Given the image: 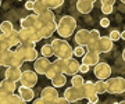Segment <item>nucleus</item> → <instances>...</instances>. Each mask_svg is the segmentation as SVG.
I'll return each mask as SVG.
<instances>
[{
  "mask_svg": "<svg viewBox=\"0 0 125 104\" xmlns=\"http://www.w3.org/2000/svg\"><path fill=\"white\" fill-rule=\"evenodd\" d=\"M99 61H100V56L97 51H93V50H86V53L82 56V63L88 64L89 67H94Z\"/></svg>",
  "mask_w": 125,
  "mask_h": 104,
  "instance_id": "13",
  "label": "nucleus"
},
{
  "mask_svg": "<svg viewBox=\"0 0 125 104\" xmlns=\"http://www.w3.org/2000/svg\"><path fill=\"white\" fill-rule=\"evenodd\" d=\"M82 86H83V93H85V99L86 100L92 99L93 96L97 95V93H96V87H94V82L86 81Z\"/></svg>",
  "mask_w": 125,
  "mask_h": 104,
  "instance_id": "22",
  "label": "nucleus"
},
{
  "mask_svg": "<svg viewBox=\"0 0 125 104\" xmlns=\"http://www.w3.org/2000/svg\"><path fill=\"white\" fill-rule=\"evenodd\" d=\"M79 65L81 64L76 61L74 57H71V58L65 60V67H64V74L65 75H70V76H72V75H75V74L79 72Z\"/></svg>",
  "mask_w": 125,
  "mask_h": 104,
  "instance_id": "14",
  "label": "nucleus"
},
{
  "mask_svg": "<svg viewBox=\"0 0 125 104\" xmlns=\"http://www.w3.org/2000/svg\"><path fill=\"white\" fill-rule=\"evenodd\" d=\"M20 25H21V28H27V29H29V28H40L39 22H38V14L33 13L24 17L20 21Z\"/></svg>",
  "mask_w": 125,
  "mask_h": 104,
  "instance_id": "15",
  "label": "nucleus"
},
{
  "mask_svg": "<svg viewBox=\"0 0 125 104\" xmlns=\"http://www.w3.org/2000/svg\"><path fill=\"white\" fill-rule=\"evenodd\" d=\"M107 92L111 95H122L125 92V79L121 76L108 78L107 79Z\"/></svg>",
  "mask_w": 125,
  "mask_h": 104,
  "instance_id": "6",
  "label": "nucleus"
},
{
  "mask_svg": "<svg viewBox=\"0 0 125 104\" xmlns=\"http://www.w3.org/2000/svg\"><path fill=\"white\" fill-rule=\"evenodd\" d=\"M54 14H53V11L52 10H46L45 13H42V14H39L38 15V22H39V25H45V24H47V22H52V21H54Z\"/></svg>",
  "mask_w": 125,
  "mask_h": 104,
  "instance_id": "24",
  "label": "nucleus"
},
{
  "mask_svg": "<svg viewBox=\"0 0 125 104\" xmlns=\"http://www.w3.org/2000/svg\"><path fill=\"white\" fill-rule=\"evenodd\" d=\"M56 103H60V104H67V103H70V101H68V100L65 99L64 96H62V97H60V96H58L57 100H56Z\"/></svg>",
  "mask_w": 125,
  "mask_h": 104,
  "instance_id": "38",
  "label": "nucleus"
},
{
  "mask_svg": "<svg viewBox=\"0 0 125 104\" xmlns=\"http://www.w3.org/2000/svg\"><path fill=\"white\" fill-rule=\"evenodd\" d=\"M120 1H121V3H124V4H125V0H120Z\"/></svg>",
  "mask_w": 125,
  "mask_h": 104,
  "instance_id": "44",
  "label": "nucleus"
},
{
  "mask_svg": "<svg viewBox=\"0 0 125 104\" xmlns=\"http://www.w3.org/2000/svg\"><path fill=\"white\" fill-rule=\"evenodd\" d=\"M110 39H111L113 42H117L118 39H121V32L118 31V29H111V32H110Z\"/></svg>",
  "mask_w": 125,
  "mask_h": 104,
  "instance_id": "33",
  "label": "nucleus"
},
{
  "mask_svg": "<svg viewBox=\"0 0 125 104\" xmlns=\"http://www.w3.org/2000/svg\"><path fill=\"white\" fill-rule=\"evenodd\" d=\"M88 101H89V103H97V101H99V96L97 95L93 96V97H92V99H89Z\"/></svg>",
  "mask_w": 125,
  "mask_h": 104,
  "instance_id": "41",
  "label": "nucleus"
},
{
  "mask_svg": "<svg viewBox=\"0 0 125 104\" xmlns=\"http://www.w3.org/2000/svg\"><path fill=\"white\" fill-rule=\"evenodd\" d=\"M89 65H88V64H83V63H82V64H81V65H79V72L81 74H86V72H89Z\"/></svg>",
  "mask_w": 125,
  "mask_h": 104,
  "instance_id": "36",
  "label": "nucleus"
},
{
  "mask_svg": "<svg viewBox=\"0 0 125 104\" xmlns=\"http://www.w3.org/2000/svg\"><path fill=\"white\" fill-rule=\"evenodd\" d=\"M74 39H75V42L78 45L86 46L90 40V31L89 29H79V31L75 33Z\"/></svg>",
  "mask_w": 125,
  "mask_h": 104,
  "instance_id": "19",
  "label": "nucleus"
},
{
  "mask_svg": "<svg viewBox=\"0 0 125 104\" xmlns=\"http://www.w3.org/2000/svg\"><path fill=\"white\" fill-rule=\"evenodd\" d=\"M122 60H124V61H125V49L122 50Z\"/></svg>",
  "mask_w": 125,
  "mask_h": 104,
  "instance_id": "43",
  "label": "nucleus"
},
{
  "mask_svg": "<svg viewBox=\"0 0 125 104\" xmlns=\"http://www.w3.org/2000/svg\"><path fill=\"white\" fill-rule=\"evenodd\" d=\"M86 47H88V50L97 51L99 54L100 53H108L114 47V42L110 39V36H100L97 40H90L86 45Z\"/></svg>",
  "mask_w": 125,
  "mask_h": 104,
  "instance_id": "4",
  "label": "nucleus"
},
{
  "mask_svg": "<svg viewBox=\"0 0 125 104\" xmlns=\"http://www.w3.org/2000/svg\"><path fill=\"white\" fill-rule=\"evenodd\" d=\"M18 95L22 97L25 103L33 101V99H35V92L32 90V87H29V86H24V85L18 86Z\"/></svg>",
  "mask_w": 125,
  "mask_h": 104,
  "instance_id": "16",
  "label": "nucleus"
},
{
  "mask_svg": "<svg viewBox=\"0 0 125 104\" xmlns=\"http://www.w3.org/2000/svg\"><path fill=\"white\" fill-rule=\"evenodd\" d=\"M14 51L17 53V56L22 60L24 63H31V61H35L38 58V50L35 47H32V46H27V45L20 43Z\"/></svg>",
  "mask_w": 125,
  "mask_h": 104,
  "instance_id": "5",
  "label": "nucleus"
},
{
  "mask_svg": "<svg viewBox=\"0 0 125 104\" xmlns=\"http://www.w3.org/2000/svg\"><path fill=\"white\" fill-rule=\"evenodd\" d=\"M121 104H125V100H122V101H121Z\"/></svg>",
  "mask_w": 125,
  "mask_h": 104,
  "instance_id": "45",
  "label": "nucleus"
},
{
  "mask_svg": "<svg viewBox=\"0 0 125 104\" xmlns=\"http://www.w3.org/2000/svg\"><path fill=\"white\" fill-rule=\"evenodd\" d=\"M90 1H93V3H94V1H96V0H90Z\"/></svg>",
  "mask_w": 125,
  "mask_h": 104,
  "instance_id": "47",
  "label": "nucleus"
},
{
  "mask_svg": "<svg viewBox=\"0 0 125 104\" xmlns=\"http://www.w3.org/2000/svg\"><path fill=\"white\" fill-rule=\"evenodd\" d=\"M18 89L17 82L10 81L7 78H4L3 81L0 82V93H14Z\"/></svg>",
  "mask_w": 125,
  "mask_h": 104,
  "instance_id": "20",
  "label": "nucleus"
},
{
  "mask_svg": "<svg viewBox=\"0 0 125 104\" xmlns=\"http://www.w3.org/2000/svg\"><path fill=\"white\" fill-rule=\"evenodd\" d=\"M0 7H1V0H0Z\"/></svg>",
  "mask_w": 125,
  "mask_h": 104,
  "instance_id": "46",
  "label": "nucleus"
},
{
  "mask_svg": "<svg viewBox=\"0 0 125 104\" xmlns=\"http://www.w3.org/2000/svg\"><path fill=\"white\" fill-rule=\"evenodd\" d=\"M13 29H14V25L11 21H3V22L0 24V31H1V33H9Z\"/></svg>",
  "mask_w": 125,
  "mask_h": 104,
  "instance_id": "29",
  "label": "nucleus"
},
{
  "mask_svg": "<svg viewBox=\"0 0 125 104\" xmlns=\"http://www.w3.org/2000/svg\"><path fill=\"white\" fill-rule=\"evenodd\" d=\"M93 74L96 75L97 79H104V81H107L108 78H110V75H111V67H110L107 63H100V61H99V63L93 67Z\"/></svg>",
  "mask_w": 125,
  "mask_h": 104,
  "instance_id": "10",
  "label": "nucleus"
},
{
  "mask_svg": "<svg viewBox=\"0 0 125 104\" xmlns=\"http://www.w3.org/2000/svg\"><path fill=\"white\" fill-rule=\"evenodd\" d=\"M86 50H88V47H86V46L78 45L75 49H74V56H76V57H82V56L86 53Z\"/></svg>",
  "mask_w": 125,
  "mask_h": 104,
  "instance_id": "32",
  "label": "nucleus"
},
{
  "mask_svg": "<svg viewBox=\"0 0 125 104\" xmlns=\"http://www.w3.org/2000/svg\"><path fill=\"white\" fill-rule=\"evenodd\" d=\"M64 97L70 101V103H76L79 100L85 99V93H83V86H71V87H67L64 90Z\"/></svg>",
  "mask_w": 125,
  "mask_h": 104,
  "instance_id": "7",
  "label": "nucleus"
},
{
  "mask_svg": "<svg viewBox=\"0 0 125 104\" xmlns=\"http://www.w3.org/2000/svg\"><path fill=\"white\" fill-rule=\"evenodd\" d=\"M6 35V39H7V42H9L10 47H17L21 42H20V35H18V31H15V29H13L11 32H9V33H4Z\"/></svg>",
  "mask_w": 125,
  "mask_h": 104,
  "instance_id": "23",
  "label": "nucleus"
},
{
  "mask_svg": "<svg viewBox=\"0 0 125 104\" xmlns=\"http://www.w3.org/2000/svg\"><path fill=\"white\" fill-rule=\"evenodd\" d=\"M18 35H20V42L22 45L32 46V47H35L36 43L43 39L42 33H40V28H29V29L21 28L18 31Z\"/></svg>",
  "mask_w": 125,
  "mask_h": 104,
  "instance_id": "1",
  "label": "nucleus"
},
{
  "mask_svg": "<svg viewBox=\"0 0 125 104\" xmlns=\"http://www.w3.org/2000/svg\"><path fill=\"white\" fill-rule=\"evenodd\" d=\"M58 92H57V87H54L53 85L52 86H46L43 87V90L40 93V97L43 100V104H52V103H56V100L58 97Z\"/></svg>",
  "mask_w": 125,
  "mask_h": 104,
  "instance_id": "9",
  "label": "nucleus"
},
{
  "mask_svg": "<svg viewBox=\"0 0 125 104\" xmlns=\"http://www.w3.org/2000/svg\"><path fill=\"white\" fill-rule=\"evenodd\" d=\"M99 38H100V32H99L97 29H92V31H90V40H97Z\"/></svg>",
  "mask_w": 125,
  "mask_h": 104,
  "instance_id": "35",
  "label": "nucleus"
},
{
  "mask_svg": "<svg viewBox=\"0 0 125 104\" xmlns=\"http://www.w3.org/2000/svg\"><path fill=\"white\" fill-rule=\"evenodd\" d=\"M4 75H6L7 79H10V81L20 82V78H21V67H14V65L6 67Z\"/></svg>",
  "mask_w": 125,
  "mask_h": 104,
  "instance_id": "17",
  "label": "nucleus"
},
{
  "mask_svg": "<svg viewBox=\"0 0 125 104\" xmlns=\"http://www.w3.org/2000/svg\"><path fill=\"white\" fill-rule=\"evenodd\" d=\"M85 83L83 82V78H82V75H78V74H75V75H72V78H71V85L72 86H82Z\"/></svg>",
  "mask_w": 125,
  "mask_h": 104,
  "instance_id": "31",
  "label": "nucleus"
},
{
  "mask_svg": "<svg viewBox=\"0 0 125 104\" xmlns=\"http://www.w3.org/2000/svg\"><path fill=\"white\" fill-rule=\"evenodd\" d=\"M47 7L50 10H56V9H60L62 4H64V0H45Z\"/></svg>",
  "mask_w": 125,
  "mask_h": 104,
  "instance_id": "30",
  "label": "nucleus"
},
{
  "mask_svg": "<svg viewBox=\"0 0 125 104\" xmlns=\"http://www.w3.org/2000/svg\"><path fill=\"white\" fill-rule=\"evenodd\" d=\"M50 81H52V85H53L54 87H62V86L67 83V75L60 72V74H57V75H54Z\"/></svg>",
  "mask_w": 125,
  "mask_h": 104,
  "instance_id": "25",
  "label": "nucleus"
},
{
  "mask_svg": "<svg viewBox=\"0 0 125 104\" xmlns=\"http://www.w3.org/2000/svg\"><path fill=\"white\" fill-rule=\"evenodd\" d=\"M76 28V21L74 17L71 15H64L60 18V21L57 22V33L60 35V38L65 39L74 35V31Z\"/></svg>",
  "mask_w": 125,
  "mask_h": 104,
  "instance_id": "3",
  "label": "nucleus"
},
{
  "mask_svg": "<svg viewBox=\"0 0 125 104\" xmlns=\"http://www.w3.org/2000/svg\"><path fill=\"white\" fill-rule=\"evenodd\" d=\"M100 27H103V28L110 27V19L108 18H102L100 19Z\"/></svg>",
  "mask_w": 125,
  "mask_h": 104,
  "instance_id": "37",
  "label": "nucleus"
},
{
  "mask_svg": "<svg viewBox=\"0 0 125 104\" xmlns=\"http://www.w3.org/2000/svg\"><path fill=\"white\" fill-rule=\"evenodd\" d=\"M20 83L24 86H29V87H33V86L38 83V74L33 69H25L21 72V78H20Z\"/></svg>",
  "mask_w": 125,
  "mask_h": 104,
  "instance_id": "8",
  "label": "nucleus"
},
{
  "mask_svg": "<svg viewBox=\"0 0 125 104\" xmlns=\"http://www.w3.org/2000/svg\"><path fill=\"white\" fill-rule=\"evenodd\" d=\"M33 13L35 14H42V13H45L46 10H49V7H47V4H46V1L45 0H35L33 1Z\"/></svg>",
  "mask_w": 125,
  "mask_h": 104,
  "instance_id": "26",
  "label": "nucleus"
},
{
  "mask_svg": "<svg viewBox=\"0 0 125 104\" xmlns=\"http://www.w3.org/2000/svg\"><path fill=\"white\" fill-rule=\"evenodd\" d=\"M121 39H124V40H125V31L121 32Z\"/></svg>",
  "mask_w": 125,
  "mask_h": 104,
  "instance_id": "42",
  "label": "nucleus"
},
{
  "mask_svg": "<svg viewBox=\"0 0 125 104\" xmlns=\"http://www.w3.org/2000/svg\"><path fill=\"white\" fill-rule=\"evenodd\" d=\"M76 10L81 14H89L93 10V1H90V0H78L76 1Z\"/></svg>",
  "mask_w": 125,
  "mask_h": 104,
  "instance_id": "21",
  "label": "nucleus"
},
{
  "mask_svg": "<svg viewBox=\"0 0 125 104\" xmlns=\"http://www.w3.org/2000/svg\"><path fill=\"white\" fill-rule=\"evenodd\" d=\"M25 103L20 95L15 93H0V104H22Z\"/></svg>",
  "mask_w": 125,
  "mask_h": 104,
  "instance_id": "12",
  "label": "nucleus"
},
{
  "mask_svg": "<svg viewBox=\"0 0 125 104\" xmlns=\"http://www.w3.org/2000/svg\"><path fill=\"white\" fill-rule=\"evenodd\" d=\"M102 4H110V6H114L115 4V0H100Z\"/></svg>",
  "mask_w": 125,
  "mask_h": 104,
  "instance_id": "40",
  "label": "nucleus"
},
{
  "mask_svg": "<svg viewBox=\"0 0 125 104\" xmlns=\"http://www.w3.org/2000/svg\"><path fill=\"white\" fill-rule=\"evenodd\" d=\"M94 87H96V93L97 95H103L107 92V81L104 79H99L96 83H94Z\"/></svg>",
  "mask_w": 125,
  "mask_h": 104,
  "instance_id": "27",
  "label": "nucleus"
},
{
  "mask_svg": "<svg viewBox=\"0 0 125 104\" xmlns=\"http://www.w3.org/2000/svg\"><path fill=\"white\" fill-rule=\"evenodd\" d=\"M57 31V22L56 21H52V22H47L45 25H40V33L43 39H47V38H52L54 32Z\"/></svg>",
  "mask_w": 125,
  "mask_h": 104,
  "instance_id": "18",
  "label": "nucleus"
},
{
  "mask_svg": "<svg viewBox=\"0 0 125 104\" xmlns=\"http://www.w3.org/2000/svg\"><path fill=\"white\" fill-rule=\"evenodd\" d=\"M50 67H52V63L49 61V57H45V56L38 57L33 63V69L36 71V74H40V75H46Z\"/></svg>",
  "mask_w": 125,
  "mask_h": 104,
  "instance_id": "11",
  "label": "nucleus"
},
{
  "mask_svg": "<svg viewBox=\"0 0 125 104\" xmlns=\"http://www.w3.org/2000/svg\"><path fill=\"white\" fill-rule=\"evenodd\" d=\"M40 54L45 56V57H52L54 56V51H53V46L52 43H47V45H43L42 49H40Z\"/></svg>",
  "mask_w": 125,
  "mask_h": 104,
  "instance_id": "28",
  "label": "nucleus"
},
{
  "mask_svg": "<svg viewBox=\"0 0 125 104\" xmlns=\"http://www.w3.org/2000/svg\"><path fill=\"white\" fill-rule=\"evenodd\" d=\"M25 9H27V10H32V9H33V1H32V0L25 1Z\"/></svg>",
  "mask_w": 125,
  "mask_h": 104,
  "instance_id": "39",
  "label": "nucleus"
},
{
  "mask_svg": "<svg viewBox=\"0 0 125 104\" xmlns=\"http://www.w3.org/2000/svg\"><path fill=\"white\" fill-rule=\"evenodd\" d=\"M102 13L106 14V15L111 14L113 13V6H110V4H102Z\"/></svg>",
  "mask_w": 125,
  "mask_h": 104,
  "instance_id": "34",
  "label": "nucleus"
},
{
  "mask_svg": "<svg viewBox=\"0 0 125 104\" xmlns=\"http://www.w3.org/2000/svg\"><path fill=\"white\" fill-rule=\"evenodd\" d=\"M52 46H53L54 56L57 58L68 60V58H71V57H74V49L70 46V43L67 40H62L61 38L53 39L52 40Z\"/></svg>",
  "mask_w": 125,
  "mask_h": 104,
  "instance_id": "2",
  "label": "nucleus"
}]
</instances>
